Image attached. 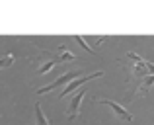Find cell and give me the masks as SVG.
<instances>
[{
	"label": "cell",
	"instance_id": "1",
	"mask_svg": "<svg viewBox=\"0 0 154 125\" xmlns=\"http://www.w3.org/2000/svg\"><path fill=\"white\" fill-rule=\"evenodd\" d=\"M74 78H80V70H68V72H64V74H60L59 78H57V80H53L51 84H47V86L39 88V90H37V96L47 94V92L55 90V88H60V86H64V88H66V86H68V84H70Z\"/></svg>",
	"mask_w": 154,
	"mask_h": 125
},
{
	"label": "cell",
	"instance_id": "2",
	"mask_svg": "<svg viewBox=\"0 0 154 125\" xmlns=\"http://www.w3.org/2000/svg\"><path fill=\"white\" fill-rule=\"evenodd\" d=\"M127 59L131 61V70H133V76L139 80H143L144 76H148V61H144L143 57H139L137 53L129 51L127 53Z\"/></svg>",
	"mask_w": 154,
	"mask_h": 125
},
{
	"label": "cell",
	"instance_id": "3",
	"mask_svg": "<svg viewBox=\"0 0 154 125\" xmlns=\"http://www.w3.org/2000/svg\"><path fill=\"white\" fill-rule=\"evenodd\" d=\"M94 104H103V106H109V108H111V111L121 119V121H127V123L133 121V115L129 114V111L125 110L121 104H117L115 100H98V102H94Z\"/></svg>",
	"mask_w": 154,
	"mask_h": 125
},
{
	"label": "cell",
	"instance_id": "4",
	"mask_svg": "<svg viewBox=\"0 0 154 125\" xmlns=\"http://www.w3.org/2000/svg\"><path fill=\"white\" fill-rule=\"evenodd\" d=\"M86 94H88L86 90H78L74 96H72L70 104H68V119H70V121L78 117V114H80V106H82V102H84V98H86Z\"/></svg>",
	"mask_w": 154,
	"mask_h": 125
},
{
	"label": "cell",
	"instance_id": "5",
	"mask_svg": "<svg viewBox=\"0 0 154 125\" xmlns=\"http://www.w3.org/2000/svg\"><path fill=\"white\" fill-rule=\"evenodd\" d=\"M98 76H103V72H102V70H96V72H92V74H88V76H82V78H78V80H72V82L68 84L66 88H63V90H60L59 98H64V96H68L72 90H76V88H78L80 84L88 82V80H94V78H98Z\"/></svg>",
	"mask_w": 154,
	"mask_h": 125
},
{
	"label": "cell",
	"instance_id": "6",
	"mask_svg": "<svg viewBox=\"0 0 154 125\" xmlns=\"http://www.w3.org/2000/svg\"><path fill=\"white\" fill-rule=\"evenodd\" d=\"M55 55H57V61H59V63L74 61V59H76V55H74V53H70V51H66V47H64V45L57 47V49H55Z\"/></svg>",
	"mask_w": 154,
	"mask_h": 125
},
{
	"label": "cell",
	"instance_id": "7",
	"mask_svg": "<svg viewBox=\"0 0 154 125\" xmlns=\"http://www.w3.org/2000/svg\"><path fill=\"white\" fill-rule=\"evenodd\" d=\"M154 86V74H148V76H144L143 80H140V84H139V88H137V94H148V90Z\"/></svg>",
	"mask_w": 154,
	"mask_h": 125
},
{
	"label": "cell",
	"instance_id": "8",
	"mask_svg": "<svg viewBox=\"0 0 154 125\" xmlns=\"http://www.w3.org/2000/svg\"><path fill=\"white\" fill-rule=\"evenodd\" d=\"M33 110H35V121H37V125H49V119L45 117V114H43V110H41V104H35L33 106Z\"/></svg>",
	"mask_w": 154,
	"mask_h": 125
},
{
	"label": "cell",
	"instance_id": "9",
	"mask_svg": "<svg viewBox=\"0 0 154 125\" xmlns=\"http://www.w3.org/2000/svg\"><path fill=\"white\" fill-rule=\"evenodd\" d=\"M74 41L78 43V45H82V47H84V49H86L90 55H94V49H92V45L86 41V37H82V35H74Z\"/></svg>",
	"mask_w": 154,
	"mask_h": 125
},
{
	"label": "cell",
	"instance_id": "10",
	"mask_svg": "<svg viewBox=\"0 0 154 125\" xmlns=\"http://www.w3.org/2000/svg\"><path fill=\"white\" fill-rule=\"evenodd\" d=\"M53 67H55V61H51V59H49V61H45V63L41 64V67L37 68V74H45V72H51V70H53Z\"/></svg>",
	"mask_w": 154,
	"mask_h": 125
},
{
	"label": "cell",
	"instance_id": "11",
	"mask_svg": "<svg viewBox=\"0 0 154 125\" xmlns=\"http://www.w3.org/2000/svg\"><path fill=\"white\" fill-rule=\"evenodd\" d=\"M12 63H14V55H6V57H2V59H0V68L10 67Z\"/></svg>",
	"mask_w": 154,
	"mask_h": 125
},
{
	"label": "cell",
	"instance_id": "12",
	"mask_svg": "<svg viewBox=\"0 0 154 125\" xmlns=\"http://www.w3.org/2000/svg\"><path fill=\"white\" fill-rule=\"evenodd\" d=\"M86 41L88 43H94V45H100V43L105 41V37H103V35H98V37H96V35H90V37H86Z\"/></svg>",
	"mask_w": 154,
	"mask_h": 125
},
{
	"label": "cell",
	"instance_id": "13",
	"mask_svg": "<svg viewBox=\"0 0 154 125\" xmlns=\"http://www.w3.org/2000/svg\"><path fill=\"white\" fill-rule=\"evenodd\" d=\"M148 72H150V74H154V64H152V63H148Z\"/></svg>",
	"mask_w": 154,
	"mask_h": 125
}]
</instances>
